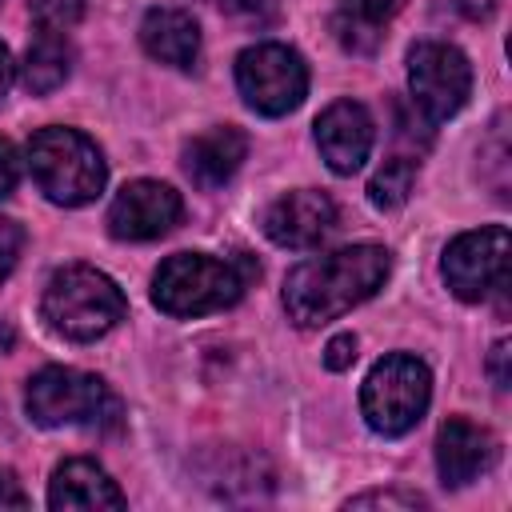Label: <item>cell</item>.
<instances>
[{"mask_svg":"<svg viewBox=\"0 0 512 512\" xmlns=\"http://www.w3.org/2000/svg\"><path fill=\"white\" fill-rule=\"evenodd\" d=\"M496 460V440L488 428L464 420V416H448L440 424V436H436V468H440V480L448 488H460L476 476H484Z\"/></svg>","mask_w":512,"mask_h":512,"instance_id":"13","label":"cell"},{"mask_svg":"<svg viewBox=\"0 0 512 512\" xmlns=\"http://www.w3.org/2000/svg\"><path fill=\"white\" fill-rule=\"evenodd\" d=\"M372 504H400V508H416L424 504L420 496H396V492H368V496H356L352 508H372Z\"/></svg>","mask_w":512,"mask_h":512,"instance_id":"26","label":"cell"},{"mask_svg":"<svg viewBox=\"0 0 512 512\" xmlns=\"http://www.w3.org/2000/svg\"><path fill=\"white\" fill-rule=\"evenodd\" d=\"M12 76H16V64H12V56H8V48L0 44V100H4V92L12 88Z\"/></svg>","mask_w":512,"mask_h":512,"instance_id":"29","label":"cell"},{"mask_svg":"<svg viewBox=\"0 0 512 512\" xmlns=\"http://www.w3.org/2000/svg\"><path fill=\"white\" fill-rule=\"evenodd\" d=\"M408 88H412V108L424 120L440 124L464 108L472 88V68L460 48L424 40L408 52Z\"/></svg>","mask_w":512,"mask_h":512,"instance_id":"8","label":"cell"},{"mask_svg":"<svg viewBox=\"0 0 512 512\" xmlns=\"http://www.w3.org/2000/svg\"><path fill=\"white\" fill-rule=\"evenodd\" d=\"M236 88L260 116L292 112L308 92V68L288 44H252L236 56Z\"/></svg>","mask_w":512,"mask_h":512,"instance_id":"7","label":"cell"},{"mask_svg":"<svg viewBox=\"0 0 512 512\" xmlns=\"http://www.w3.org/2000/svg\"><path fill=\"white\" fill-rule=\"evenodd\" d=\"M352 360H356V336H352V332L332 336V340H328V348H324V364H328L332 372H344Z\"/></svg>","mask_w":512,"mask_h":512,"instance_id":"23","label":"cell"},{"mask_svg":"<svg viewBox=\"0 0 512 512\" xmlns=\"http://www.w3.org/2000/svg\"><path fill=\"white\" fill-rule=\"evenodd\" d=\"M48 504L52 508H76V512H96V508H124V492L116 480L96 464V460H64L52 472L48 484Z\"/></svg>","mask_w":512,"mask_h":512,"instance_id":"14","label":"cell"},{"mask_svg":"<svg viewBox=\"0 0 512 512\" xmlns=\"http://www.w3.org/2000/svg\"><path fill=\"white\" fill-rule=\"evenodd\" d=\"M68 64H72V52H68V44H64V36L60 32H36V40L28 44V52H24V68H20V76H24V88L28 92H36V96H44V92H52V88H60L64 84V76H68Z\"/></svg>","mask_w":512,"mask_h":512,"instance_id":"17","label":"cell"},{"mask_svg":"<svg viewBox=\"0 0 512 512\" xmlns=\"http://www.w3.org/2000/svg\"><path fill=\"white\" fill-rule=\"evenodd\" d=\"M428 400H432V376L416 356L404 352L376 360L360 388V412L368 428L380 436H404L408 428H416Z\"/></svg>","mask_w":512,"mask_h":512,"instance_id":"6","label":"cell"},{"mask_svg":"<svg viewBox=\"0 0 512 512\" xmlns=\"http://www.w3.org/2000/svg\"><path fill=\"white\" fill-rule=\"evenodd\" d=\"M444 280L452 296L476 304L508 284V228L488 224L476 232H464L444 252Z\"/></svg>","mask_w":512,"mask_h":512,"instance_id":"9","label":"cell"},{"mask_svg":"<svg viewBox=\"0 0 512 512\" xmlns=\"http://www.w3.org/2000/svg\"><path fill=\"white\" fill-rule=\"evenodd\" d=\"M508 340H496V348H492V356H488V372H492V380H496V388H508Z\"/></svg>","mask_w":512,"mask_h":512,"instance_id":"27","label":"cell"},{"mask_svg":"<svg viewBox=\"0 0 512 512\" xmlns=\"http://www.w3.org/2000/svg\"><path fill=\"white\" fill-rule=\"evenodd\" d=\"M392 256L380 244H348L328 256L304 260L284 280V308L300 328L328 324L364 304L388 280Z\"/></svg>","mask_w":512,"mask_h":512,"instance_id":"1","label":"cell"},{"mask_svg":"<svg viewBox=\"0 0 512 512\" xmlns=\"http://www.w3.org/2000/svg\"><path fill=\"white\" fill-rule=\"evenodd\" d=\"M140 44L160 64L192 68L200 56V24L184 8H152L140 24Z\"/></svg>","mask_w":512,"mask_h":512,"instance_id":"15","label":"cell"},{"mask_svg":"<svg viewBox=\"0 0 512 512\" xmlns=\"http://www.w3.org/2000/svg\"><path fill=\"white\" fill-rule=\"evenodd\" d=\"M252 276H260L252 260H216L204 252H176L156 268L152 300L168 316H208L236 304Z\"/></svg>","mask_w":512,"mask_h":512,"instance_id":"2","label":"cell"},{"mask_svg":"<svg viewBox=\"0 0 512 512\" xmlns=\"http://www.w3.org/2000/svg\"><path fill=\"white\" fill-rule=\"evenodd\" d=\"M0 508H28V492L12 472H0Z\"/></svg>","mask_w":512,"mask_h":512,"instance_id":"25","label":"cell"},{"mask_svg":"<svg viewBox=\"0 0 512 512\" xmlns=\"http://www.w3.org/2000/svg\"><path fill=\"white\" fill-rule=\"evenodd\" d=\"M332 28H336L340 44H344V48H352V52H372V48L380 44V32H376V24H360V20L344 16V12L332 20Z\"/></svg>","mask_w":512,"mask_h":512,"instance_id":"20","label":"cell"},{"mask_svg":"<svg viewBox=\"0 0 512 512\" xmlns=\"http://www.w3.org/2000/svg\"><path fill=\"white\" fill-rule=\"evenodd\" d=\"M40 312L52 332L68 340H96L124 320V292L104 272L88 264H68L48 280Z\"/></svg>","mask_w":512,"mask_h":512,"instance_id":"4","label":"cell"},{"mask_svg":"<svg viewBox=\"0 0 512 512\" xmlns=\"http://www.w3.org/2000/svg\"><path fill=\"white\" fill-rule=\"evenodd\" d=\"M28 8L44 32H64L84 16V0H28Z\"/></svg>","mask_w":512,"mask_h":512,"instance_id":"19","label":"cell"},{"mask_svg":"<svg viewBox=\"0 0 512 512\" xmlns=\"http://www.w3.org/2000/svg\"><path fill=\"white\" fill-rule=\"evenodd\" d=\"M336 228V204L316 188H296L264 212V232L280 248H312Z\"/></svg>","mask_w":512,"mask_h":512,"instance_id":"12","label":"cell"},{"mask_svg":"<svg viewBox=\"0 0 512 512\" xmlns=\"http://www.w3.org/2000/svg\"><path fill=\"white\" fill-rule=\"evenodd\" d=\"M456 8L468 16V20H488L496 12V0H456Z\"/></svg>","mask_w":512,"mask_h":512,"instance_id":"28","label":"cell"},{"mask_svg":"<svg viewBox=\"0 0 512 512\" xmlns=\"http://www.w3.org/2000/svg\"><path fill=\"white\" fill-rule=\"evenodd\" d=\"M248 152V140L240 128L224 124V128H208L200 136H192V144L184 148V172L200 184V188H220L232 180V172L240 168Z\"/></svg>","mask_w":512,"mask_h":512,"instance_id":"16","label":"cell"},{"mask_svg":"<svg viewBox=\"0 0 512 512\" xmlns=\"http://www.w3.org/2000/svg\"><path fill=\"white\" fill-rule=\"evenodd\" d=\"M344 4V16H352V20H360V24H376L380 28V20H388L404 0H340Z\"/></svg>","mask_w":512,"mask_h":512,"instance_id":"21","label":"cell"},{"mask_svg":"<svg viewBox=\"0 0 512 512\" xmlns=\"http://www.w3.org/2000/svg\"><path fill=\"white\" fill-rule=\"evenodd\" d=\"M372 136H376L372 116H368L364 104H356V100H336V104H328V108L320 112V120H316L320 156H324L328 168L340 172V176H352V172L368 160Z\"/></svg>","mask_w":512,"mask_h":512,"instance_id":"11","label":"cell"},{"mask_svg":"<svg viewBox=\"0 0 512 512\" xmlns=\"http://www.w3.org/2000/svg\"><path fill=\"white\" fill-rule=\"evenodd\" d=\"M180 192L160 180H132L116 192L108 208V228L120 240H156L180 220Z\"/></svg>","mask_w":512,"mask_h":512,"instance_id":"10","label":"cell"},{"mask_svg":"<svg viewBox=\"0 0 512 512\" xmlns=\"http://www.w3.org/2000/svg\"><path fill=\"white\" fill-rule=\"evenodd\" d=\"M28 168L40 192L64 208L96 200L108 180L100 148L76 128H40L28 140Z\"/></svg>","mask_w":512,"mask_h":512,"instance_id":"3","label":"cell"},{"mask_svg":"<svg viewBox=\"0 0 512 512\" xmlns=\"http://www.w3.org/2000/svg\"><path fill=\"white\" fill-rule=\"evenodd\" d=\"M24 408L44 428H64V424L96 428V424H116L120 416V404L100 376H88L80 368H60V364H48L28 380Z\"/></svg>","mask_w":512,"mask_h":512,"instance_id":"5","label":"cell"},{"mask_svg":"<svg viewBox=\"0 0 512 512\" xmlns=\"http://www.w3.org/2000/svg\"><path fill=\"white\" fill-rule=\"evenodd\" d=\"M412 180H416V160H408V156H392V160H384L380 164V172L368 180V200L376 204V208H400L404 200H408V192H412Z\"/></svg>","mask_w":512,"mask_h":512,"instance_id":"18","label":"cell"},{"mask_svg":"<svg viewBox=\"0 0 512 512\" xmlns=\"http://www.w3.org/2000/svg\"><path fill=\"white\" fill-rule=\"evenodd\" d=\"M20 244H24V228L8 216H0V280L16 268V256H20Z\"/></svg>","mask_w":512,"mask_h":512,"instance_id":"22","label":"cell"},{"mask_svg":"<svg viewBox=\"0 0 512 512\" xmlns=\"http://www.w3.org/2000/svg\"><path fill=\"white\" fill-rule=\"evenodd\" d=\"M16 180H20V152L8 136H0V200L16 188Z\"/></svg>","mask_w":512,"mask_h":512,"instance_id":"24","label":"cell"}]
</instances>
